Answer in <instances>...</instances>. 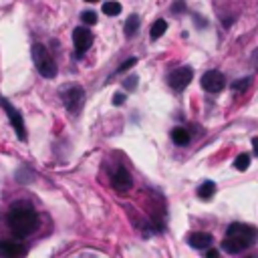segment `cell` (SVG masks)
<instances>
[{
	"label": "cell",
	"instance_id": "1",
	"mask_svg": "<svg viewBox=\"0 0 258 258\" xmlns=\"http://www.w3.org/2000/svg\"><path fill=\"white\" fill-rule=\"evenodd\" d=\"M8 226H10V232L16 236V238H26L30 236L36 226H38V214L34 210V206L26 200H18L14 202L10 208H8Z\"/></svg>",
	"mask_w": 258,
	"mask_h": 258
},
{
	"label": "cell",
	"instance_id": "2",
	"mask_svg": "<svg viewBox=\"0 0 258 258\" xmlns=\"http://www.w3.org/2000/svg\"><path fill=\"white\" fill-rule=\"evenodd\" d=\"M258 240V230L254 226L248 224H232L224 236L222 242V250H226L228 254H238L246 248H250L254 242Z\"/></svg>",
	"mask_w": 258,
	"mask_h": 258
},
{
	"label": "cell",
	"instance_id": "3",
	"mask_svg": "<svg viewBox=\"0 0 258 258\" xmlns=\"http://www.w3.org/2000/svg\"><path fill=\"white\" fill-rule=\"evenodd\" d=\"M30 54H32V62H34L36 71H38L44 79H54V77H56V62H54L52 54L48 52V48H46L44 44H40V42L32 44Z\"/></svg>",
	"mask_w": 258,
	"mask_h": 258
},
{
	"label": "cell",
	"instance_id": "4",
	"mask_svg": "<svg viewBox=\"0 0 258 258\" xmlns=\"http://www.w3.org/2000/svg\"><path fill=\"white\" fill-rule=\"evenodd\" d=\"M60 99H62L64 107L69 109V113L77 115L83 107V101H85V89L79 85H71V87L60 91Z\"/></svg>",
	"mask_w": 258,
	"mask_h": 258
},
{
	"label": "cell",
	"instance_id": "5",
	"mask_svg": "<svg viewBox=\"0 0 258 258\" xmlns=\"http://www.w3.org/2000/svg\"><path fill=\"white\" fill-rule=\"evenodd\" d=\"M0 107H2L4 113L8 115V119H10L12 127H14V131H16V137H18L20 141H26V129H24V119H22L20 111H18L8 99H4V97H0Z\"/></svg>",
	"mask_w": 258,
	"mask_h": 258
},
{
	"label": "cell",
	"instance_id": "6",
	"mask_svg": "<svg viewBox=\"0 0 258 258\" xmlns=\"http://www.w3.org/2000/svg\"><path fill=\"white\" fill-rule=\"evenodd\" d=\"M191 79H194V71L189 67H177L167 75V83L175 91H183L191 83Z\"/></svg>",
	"mask_w": 258,
	"mask_h": 258
},
{
	"label": "cell",
	"instance_id": "7",
	"mask_svg": "<svg viewBox=\"0 0 258 258\" xmlns=\"http://www.w3.org/2000/svg\"><path fill=\"white\" fill-rule=\"evenodd\" d=\"M73 44H75V48H77V56L81 58V56L89 50V46L93 44V32H91L89 28L77 26V28L73 30Z\"/></svg>",
	"mask_w": 258,
	"mask_h": 258
},
{
	"label": "cell",
	"instance_id": "8",
	"mask_svg": "<svg viewBox=\"0 0 258 258\" xmlns=\"http://www.w3.org/2000/svg\"><path fill=\"white\" fill-rule=\"evenodd\" d=\"M202 87L208 93H220L226 87V77L220 71H208L202 77Z\"/></svg>",
	"mask_w": 258,
	"mask_h": 258
},
{
	"label": "cell",
	"instance_id": "9",
	"mask_svg": "<svg viewBox=\"0 0 258 258\" xmlns=\"http://www.w3.org/2000/svg\"><path fill=\"white\" fill-rule=\"evenodd\" d=\"M133 185V179H131V173L125 169V167H117V171L113 173V187L115 191L119 194H127Z\"/></svg>",
	"mask_w": 258,
	"mask_h": 258
},
{
	"label": "cell",
	"instance_id": "10",
	"mask_svg": "<svg viewBox=\"0 0 258 258\" xmlns=\"http://www.w3.org/2000/svg\"><path fill=\"white\" fill-rule=\"evenodd\" d=\"M0 254L8 258H18L26 254V246L22 242H12V240H0Z\"/></svg>",
	"mask_w": 258,
	"mask_h": 258
},
{
	"label": "cell",
	"instance_id": "11",
	"mask_svg": "<svg viewBox=\"0 0 258 258\" xmlns=\"http://www.w3.org/2000/svg\"><path fill=\"white\" fill-rule=\"evenodd\" d=\"M187 242H189L191 248L204 250V248H210V246H212L214 238H212V234H208V232H194V234L187 238Z\"/></svg>",
	"mask_w": 258,
	"mask_h": 258
},
{
	"label": "cell",
	"instance_id": "12",
	"mask_svg": "<svg viewBox=\"0 0 258 258\" xmlns=\"http://www.w3.org/2000/svg\"><path fill=\"white\" fill-rule=\"evenodd\" d=\"M214 194H216V183L214 181H210V179H206V181H202L200 185H198V196H200V200H212L214 198Z\"/></svg>",
	"mask_w": 258,
	"mask_h": 258
},
{
	"label": "cell",
	"instance_id": "13",
	"mask_svg": "<svg viewBox=\"0 0 258 258\" xmlns=\"http://www.w3.org/2000/svg\"><path fill=\"white\" fill-rule=\"evenodd\" d=\"M171 141L175 143V145H187L189 143V133L183 129V127H175V129H171Z\"/></svg>",
	"mask_w": 258,
	"mask_h": 258
},
{
	"label": "cell",
	"instance_id": "14",
	"mask_svg": "<svg viewBox=\"0 0 258 258\" xmlns=\"http://www.w3.org/2000/svg\"><path fill=\"white\" fill-rule=\"evenodd\" d=\"M165 30H167V22H165L163 18H157V20L151 24V30H149V32H151V40H157Z\"/></svg>",
	"mask_w": 258,
	"mask_h": 258
},
{
	"label": "cell",
	"instance_id": "15",
	"mask_svg": "<svg viewBox=\"0 0 258 258\" xmlns=\"http://www.w3.org/2000/svg\"><path fill=\"white\" fill-rule=\"evenodd\" d=\"M137 28H139V16L137 14H131L129 20L125 22V34L127 36H133L137 32Z\"/></svg>",
	"mask_w": 258,
	"mask_h": 258
},
{
	"label": "cell",
	"instance_id": "16",
	"mask_svg": "<svg viewBox=\"0 0 258 258\" xmlns=\"http://www.w3.org/2000/svg\"><path fill=\"white\" fill-rule=\"evenodd\" d=\"M119 12H121V4H119V2L111 0V2H105V4H103V14H107V16H117Z\"/></svg>",
	"mask_w": 258,
	"mask_h": 258
},
{
	"label": "cell",
	"instance_id": "17",
	"mask_svg": "<svg viewBox=\"0 0 258 258\" xmlns=\"http://www.w3.org/2000/svg\"><path fill=\"white\" fill-rule=\"evenodd\" d=\"M234 167H236L238 171H246V169L250 167V155H248V153L238 155V157H236V161H234Z\"/></svg>",
	"mask_w": 258,
	"mask_h": 258
},
{
	"label": "cell",
	"instance_id": "18",
	"mask_svg": "<svg viewBox=\"0 0 258 258\" xmlns=\"http://www.w3.org/2000/svg\"><path fill=\"white\" fill-rule=\"evenodd\" d=\"M250 83H252V77H244V79H238V81H234L232 83V89H234V93H244L248 87H250Z\"/></svg>",
	"mask_w": 258,
	"mask_h": 258
},
{
	"label": "cell",
	"instance_id": "19",
	"mask_svg": "<svg viewBox=\"0 0 258 258\" xmlns=\"http://www.w3.org/2000/svg\"><path fill=\"white\" fill-rule=\"evenodd\" d=\"M81 20H83L85 24H89V26H91V24H95V22H97V14H95V12H91V10H87V12H83V14H81Z\"/></svg>",
	"mask_w": 258,
	"mask_h": 258
},
{
	"label": "cell",
	"instance_id": "20",
	"mask_svg": "<svg viewBox=\"0 0 258 258\" xmlns=\"http://www.w3.org/2000/svg\"><path fill=\"white\" fill-rule=\"evenodd\" d=\"M135 62H137V58H135V56L127 58V60H125V62H123V64H121V67L117 69V73H125V71H129V69H131V67H133Z\"/></svg>",
	"mask_w": 258,
	"mask_h": 258
},
{
	"label": "cell",
	"instance_id": "21",
	"mask_svg": "<svg viewBox=\"0 0 258 258\" xmlns=\"http://www.w3.org/2000/svg\"><path fill=\"white\" fill-rule=\"evenodd\" d=\"M123 87L129 89V91H133V89L137 87V77H129L127 81H123Z\"/></svg>",
	"mask_w": 258,
	"mask_h": 258
},
{
	"label": "cell",
	"instance_id": "22",
	"mask_svg": "<svg viewBox=\"0 0 258 258\" xmlns=\"http://www.w3.org/2000/svg\"><path fill=\"white\" fill-rule=\"evenodd\" d=\"M171 10H173V12H183V10H185V4H183V0H177V2L171 6Z\"/></svg>",
	"mask_w": 258,
	"mask_h": 258
},
{
	"label": "cell",
	"instance_id": "23",
	"mask_svg": "<svg viewBox=\"0 0 258 258\" xmlns=\"http://www.w3.org/2000/svg\"><path fill=\"white\" fill-rule=\"evenodd\" d=\"M123 101H125V97H123V93H117V95L113 97V105H123Z\"/></svg>",
	"mask_w": 258,
	"mask_h": 258
},
{
	"label": "cell",
	"instance_id": "24",
	"mask_svg": "<svg viewBox=\"0 0 258 258\" xmlns=\"http://www.w3.org/2000/svg\"><path fill=\"white\" fill-rule=\"evenodd\" d=\"M252 149H254V153L258 155V137H254V139H252Z\"/></svg>",
	"mask_w": 258,
	"mask_h": 258
},
{
	"label": "cell",
	"instance_id": "25",
	"mask_svg": "<svg viewBox=\"0 0 258 258\" xmlns=\"http://www.w3.org/2000/svg\"><path fill=\"white\" fill-rule=\"evenodd\" d=\"M210 256L216 258V256H218V250H208V258H210Z\"/></svg>",
	"mask_w": 258,
	"mask_h": 258
},
{
	"label": "cell",
	"instance_id": "26",
	"mask_svg": "<svg viewBox=\"0 0 258 258\" xmlns=\"http://www.w3.org/2000/svg\"><path fill=\"white\" fill-rule=\"evenodd\" d=\"M252 58H254V62H256V67H258V50L254 52V56H252Z\"/></svg>",
	"mask_w": 258,
	"mask_h": 258
},
{
	"label": "cell",
	"instance_id": "27",
	"mask_svg": "<svg viewBox=\"0 0 258 258\" xmlns=\"http://www.w3.org/2000/svg\"><path fill=\"white\" fill-rule=\"evenodd\" d=\"M85 2H97V0H85Z\"/></svg>",
	"mask_w": 258,
	"mask_h": 258
}]
</instances>
